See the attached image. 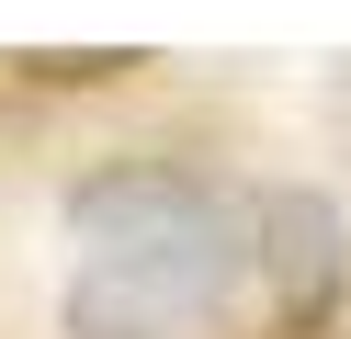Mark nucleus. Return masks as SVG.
<instances>
[{"mask_svg": "<svg viewBox=\"0 0 351 339\" xmlns=\"http://www.w3.org/2000/svg\"><path fill=\"white\" fill-rule=\"evenodd\" d=\"M69 339H215L238 294V215L193 170H102L69 192Z\"/></svg>", "mask_w": 351, "mask_h": 339, "instance_id": "obj_1", "label": "nucleus"}, {"mask_svg": "<svg viewBox=\"0 0 351 339\" xmlns=\"http://www.w3.org/2000/svg\"><path fill=\"white\" fill-rule=\"evenodd\" d=\"M261 271H272L283 328H317L340 305V215H328V192H272L261 203Z\"/></svg>", "mask_w": 351, "mask_h": 339, "instance_id": "obj_2", "label": "nucleus"}]
</instances>
